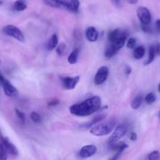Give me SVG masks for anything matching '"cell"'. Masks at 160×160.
Instances as JSON below:
<instances>
[{
    "instance_id": "1",
    "label": "cell",
    "mask_w": 160,
    "mask_h": 160,
    "mask_svg": "<svg viewBox=\"0 0 160 160\" xmlns=\"http://www.w3.org/2000/svg\"><path fill=\"white\" fill-rule=\"evenodd\" d=\"M101 106V99L99 96H93L83 102L73 105L69 110L72 115L78 117H87L99 110Z\"/></svg>"
},
{
    "instance_id": "2",
    "label": "cell",
    "mask_w": 160,
    "mask_h": 160,
    "mask_svg": "<svg viewBox=\"0 0 160 160\" xmlns=\"http://www.w3.org/2000/svg\"><path fill=\"white\" fill-rule=\"evenodd\" d=\"M115 123L116 122L115 120H111L105 123H100L97 126L91 128L90 134L94 136H100V137L109 134L114 130Z\"/></svg>"
},
{
    "instance_id": "3",
    "label": "cell",
    "mask_w": 160,
    "mask_h": 160,
    "mask_svg": "<svg viewBox=\"0 0 160 160\" xmlns=\"http://www.w3.org/2000/svg\"><path fill=\"white\" fill-rule=\"evenodd\" d=\"M3 31V33L6 35L10 36V37L18 40L19 42H24L25 38L24 34L18 28L14 25H6V27H4Z\"/></svg>"
},
{
    "instance_id": "4",
    "label": "cell",
    "mask_w": 160,
    "mask_h": 160,
    "mask_svg": "<svg viewBox=\"0 0 160 160\" xmlns=\"http://www.w3.org/2000/svg\"><path fill=\"white\" fill-rule=\"evenodd\" d=\"M60 8H63L72 12H77L79 9V0H56Z\"/></svg>"
},
{
    "instance_id": "5",
    "label": "cell",
    "mask_w": 160,
    "mask_h": 160,
    "mask_svg": "<svg viewBox=\"0 0 160 160\" xmlns=\"http://www.w3.org/2000/svg\"><path fill=\"white\" fill-rule=\"evenodd\" d=\"M138 19L142 24H149L152 21V14L147 8L140 6L136 10Z\"/></svg>"
},
{
    "instance_id": "6",
    "label": "cell",
    "mask_w": 160,
    "mask_h": 160,
    "mask_svg": "<svg viewBox=\"0 0 160 160\" xmlns=\"http://www.w3.org/2000/svg\"><path fill=\"white\" fill-rule=\"evenodd\" d=\"M109 74V70L107 67L103 66L97 70L95 77H94V84L96 85H100L105 82Z\"/></svg>"
},
{
    "instance_id": "7",
    "label": "cell",
    "mask_w": 160,
    "mask_h": 160,
    "mask_svg": "<svg viewBox=\"0 0 160 160\" xmlns=\"http://www.w3.org/2000/svg\"><path fill=\"white\" fill-rule=\"evenodd\" d=\"M128 131V128L125 124H120L115 129L114 132L111 134V137L110 138L111 142H119L121 138L125 135Z\"/></svg>"
},
{
    "instance_id": "8",
    "label": "cell",
    "mask_w": 160,
    "mask_h": 160,
    "mask_svg": "<svg viewBox=\"0 0 160 160\" xmlns=\"http://www.w3.org/2000/svg\"><path fill=\"white\" fill-rule=\"evenodd\" d=\"M80 77H65L61 78L63 87L66 90H72L76 87L77 84L79 82Z\"/></svg>"
},
{
    "instance_id": "9",
    "label": "cell",
    "mask_w": 160,
    "mask_h": 160,
    "mask_svg": "<svg viewBox=\"0 0 160 160\" xmlns=\"http://www.w3.org/2000/svg\"><path fill=\"white\" fill-rule=\"evenodd\" d=\"M97 147L93 145H88L86 146H83L79 151V156L81 158L86 159L89 158L91 156H94L97 152Z\"/></svg>"
},
{
    "instance_id": "10",
    "label": "cell",
    "mask_w": 160,
    "mask_h": 160,
    "mask_svg": "<svg viewBox=\"0 0 160 160\" xmlns=\"http://www.w3.org/2000/svg\"><path fill=\"white\" fill-rule=\"evenodd\" d=\"M0 138H1V142L5 146L7 152L13 156H18V150L16 148L15 145L11 143L7 138H4L3 136H0Z\"/></svg>"
},
{
    "instance_id": "11",
    "label": "cell",
    "mask_w": 160,
    "mask_h": 160,
    "mask_svg": "<svg viewBox=\"0 0 160 160\" xmlns=\"http://www.w3.org/2000/svg\"><path fill=\"white\" fill-rule=\"evenodd\" d=\"M3 90H4L5 94L9 97H14L17 95V90L12 84L9 82L7 80H6L3 84Z\"/></svg>"
},
{
    "instance_id": "12",
    "label": "cell",
    "mask_w": 160,
    "mask_h": 160,
    "mask_svg": "<svg viewBox=\"0 0 160 160\" xmlns=\"http://www.w3.org/2000/svg\"><path fill=\"white\" fill-rule=\"evenodd\" d=\"M99 33L94 27H89L86 31V37L89 42H94L98 39Z\"/></svg>"
},
{
    "instance_id": "13",
    "label": "cell",
    "mask_w": 160,
    "mask_h": 160,
    "mask_svg": "<svg viewBox=\"0 0 160 160\" xmlns=\"http://www.w3.org/2000/svg\"><path fill=\"white\" fill-rule=\"evenodd\" d=\"M105 118V116L104 115H99L97 116V117H94L92 120L90 121L87 122V123H83V124L79 125V128H83V129H87V128H91L93 125L97 124V123H100V121L104 120Z\"/></svg>"
},
{
    "instance_id": "14",
    "label": "cell",
    "mask_w": 160,
    "mask_h": 160,
    "mask_svg": "<svg viewBox=\"0 0 160 160\" xmlns=\"http://www.w3.org/2000/svg\"><path fill=\"white\" fill-rule=\"evenodd\" d=\"M144 54H145V48L143 45H140V46L136 47L133 51V57L136 59H141V58L144 57Z\"/></svg>"
},
{
    "instance_id": "15",
    "label": "cell",
    "mask_w": 160,
    "mask_h": 160,
    "mask_svg": "<svg viewBox=\"0 0 160 160\" xmlns=\"http://www.w3.org/2000/svg\"><path fill=\"white\" fill-rule=\"evenodd\" d=\"M58 45V37L56 34H53L50 39L49 40L48 44H47V49L48 50H53L55 49Z\"/></svg>"
},
{
    "instance_id": "16",
    "label": "cell",
    "mask_w": 160,
    "mask_h": 160,
    "mask_svg": "<svg viewBox=\"0 0 160 160\" xmlns=\"http://www.w3.org/2000/svg\"><path fill=\"white\" fill-rule=\"evenodd\" d=\"M155 55H156V51H155V45H151L149 47V51H148V58L146 60V62H144V65H149L150 63H152L154 61L155 57Z\"/></svg>"
},
{
    "instance_id": "17",
    "label": "cell",
    "mask_w": 160,
    "mask_h": 160,
    "mask_svg": "<svg viewBox=\"0 0 160 160\" xmlns=\"http://www.w3.org/2000/svg\"><path fill=\"white\" fill-rule=\"evenodd\" d=\"M78 54H79V50H78V48H75L71 52V54L69 55L68 58H67V62L70 64L76 63L77 61H78Z\"/></svg>"
},
{
    "instance_id": "18",
    "label": "cell",
    "mask_w": 160,
    "mask_h": 160,
    "mask_svg": "<svg viewBox=\"0 0 160 160\" xmlns=\"http://www.w3.org/2000/svg\"><path fill=\"white\" fill-rule=\"evenodd\" d=\"M118 51H119V49H118L117 48H115L112 44H111V45H109V46L108 47V48L106 49V51H105V57H106L107 59H111V58H112L113 56L117 53Z\"/></svg>"
},
{
    "instance_id": "19",
    "label": "cell",
    "mask_w": 160,
    "mask_h": 160,
    "mask_svg": "<svg viewBox=\"0 0 160 160\" xmlns=\"http://www.w3.org/2000/svg\"><path fill=\"white\" fill-rule=\"evenodd\" d=\"M13 8L15 10L18 12L25 10L27 9V4L24 2V0H17L13 4Z\"/></svg>"
},
{
    "instance_id": "20",
    "label": "cell",
    "mask_w": 160,
    "mask_h": 160,
    "mask_svg": "<svg viewBox=\"0 0 160 160\" xmlns=\"http://www.w3.org/2000/svg\"><path fill=\"white\" fill-rule=\"evenodd\" d=\"M143 102V96L141 95H137L134 98V99L131 102V107L133 109H139L140 106H141Z\"/></svg>"
},
{
    "instance_id": "21",
    "label": "cell",
    "mask_w": 160,
    "mask_h": 160,
    "mask_svg": "<svg viewBox=\"0 0 160 160\" xmlns=\"http://www.w3.org/2000/svg\"><path fill=\"white\" fill-rule=\"evenodd\" d=\"M122 32V31H120L119 29H115L112 31H111L109 34H108V40H109V42L111 43L114 41H115L121 35Z\"/></svg>"
},
{
    "instance_id": "22",
    "label": "cell",
    "mask_w": 160,
    "mask_h": 160,
    "mask_svg": "<svg viewBox=\"0 0 160 160\" xmlns=\"http://www.w3.org/2000/svg\"><path fill=\"white\" fill-rule=\"evenodd\" d=\"M7 151H6V148L3 145V144L0 143V159H7Z\"/></svg>"
},
{
    "instance_id": "23",
    "label": "cell",
    "mask_w": 160,
    "mask_h": 160,
    "mask_svg": "<svg viewBox=\"0 0 160 160\" xmlns=\"http://www.w3.org/2000/svg\"><path fill=\"white\" fill-rule=\"evenodd\" d=\"M155 100H156V97H155V94L151 92L148 93L145 97V102L147 104H152L153 102H155Z\"/></svg>"
},
{
    "instance_id": "24",
    "label": "cell",
    "mask_w": 160,
    "mask_h": 160,
    "mask_svg": "<svg viewBox=\"0 0 160 160\" xmlns=\"http://www.w3.org/2000/svg\"><path fill=\"white\" fill-rule=\"evenodd\" d=\"M31 119L34 123H39L42 122V118H41V116L39 115L38 112H32L31 113Z\"/></svg>"
},
{
    "instance_id": "25",
    "label": "cell",
    "mask_w": 160,
    "mask_h": 160,
    "mask_svg": "<svg viewBox=\"0 0 160 160\" xmlns=\"http://www.w3.org/2000/svg\"><path fill=\"white\" fill-rule=\"evenodd\" d=\"M66 49V45L64 43H61L60 45H57V46L56 47V52L59 56H62L64 54V51Z\"/></svg>"
},
{
    "instance_id": "26",
    "label": "cell",
    "mask_w": 160,
    "mask_h": 160,
    "mask_svg": "<svg viewBox=\"0 0 160 160\" xmlns=\"http://www.w3.org/2000/svg\"><path fill=\"white\" fill-rule=\"evenodd\" d=\"M136 39L135 38H129L128 42L126 43V46L128 48H131V49H133V48H136Z\"/></svg>"
},
{
    "instance_id": "27",
    "label": "cell",
    "mask_w": 160,
    "mask_h": 160,
    "mask_svg": "<svg viewBox=\"0 0 160 160\" xmlns=\"http://www.w3.org/2000/svg\"><path fill=\"white\" fill-rule=\"evenodd\" d=\"M147 159L149 160H157L160 159V153L158 151H153L148 154L147 156Z\"/></svg>"
},
{
    "instance_id": "28",
    "label": "cell",
    "mask_w": 160,
    "mask_h": 160,
    "mask_svg": "<svg viewBox=\"0 0 160 160\" xmlns=\"http://www.w3.org/2000/svg\"><path fill=\"white\" fill-rule=\"evenodd\" d=\"M43 2L47 6H50L53 8H60V6L56 0H43Z\"/></svg>"
},
{
    "instance_id": "29",
    "label": "cell",
    "mask_w": 160,
    "mask_h": 160,
    "mask_svg": "<svg viewBox=\"0 0 160 160\" xmlns=\"http://www.w3.org/2000/svg\"><path fill=\"white\" fill-rule=\"evenodd\" d=\"M15 112H16V115L17 116V117L19 118V120L21 121V123H24L25 122V114L23 112H21L20 110L19 109H15Z\"/></svg>"
},
{
    "instance_id": "30",
    "label": "cell",
    "mask_w": 160,
    "mask_h": 160,
    "mask_svg": "<svg viewBox=\"0 0 160 160\" xmlns=\"http://www.w3.org/2000/svg\"><path fill=\"white\" fill-rule=\"evenodd\" d=\"M141 29H142V31H144V32L149 33V34L152 33V29L149 27V24H142V23H141Z\"/></svg>"
},
{
    "instance_id": "31",
    "label": "cell",
    "mask_w": 160,
    "mask_h": 160,
    "mask_svg": "<svg viewBox=\"0 0 160 160\" xmlns=\"http://www.w3.org/2000/svg\"><path fill=\"white\" fill-rule=\"evenodd\" d=\"M60 103V100L59 99H56V98H53L52 99L51 101L49 102H48V106H55L56 105H58Z\"/></svg>"
},
{
    "instance_id": "32",
    "label": "cell",
    "mask_w": 160,
    "mask_h": 160,
    "mask_svg": "<svg viewBox=\"0 0 160 160\" xmlns=\"http://www.w3.org/2000/svg\"><path fill=\"white\" fill-rule=\"evenodd\" d=\"M111 1L114 3L115 6H117L118 8L122 7V2H121V0H111Z\"/></svg>"
},
{
    "instance_id": "33",
    "label": "cell",
    "mask_w": 160,
    "mask_h": 160,
    "mask_svg": "<svg viewBox=\"0 0 160 160\" xmlns=\"http://www.w3.org/2000/svg\"><path fill=\"white\" fill-rule=\"evenodd\" d=\"M155 28H156L157 33L160 34V19L157 20L155 22Z\"/></svg>"
},
{
    "instance_id": "34",
    "label": "cell",
    "mask_w": 160,
    "mask_h": 160,
    "mask_svg": "<svg viewBox=\"0 0 160 160\" xmlns=\"http://www.w3.org/2000/svg\"><path fill=\"white\" fill-rule=\"evenodd\" d=\"M136 138H137V135H136V133L134 132H131L130 134V139L131 141H133V142H134V141L136 140Z\"/></svg>"
},
{
    "instance_id": "35",
    "label": "cell",
    "mask_w": 160,
    "mask_h": 160,
    "mask_svg": "<svg viewBox=\"0 0 160 160\" xmlns=\"http://www.w3.org/2000/svg\"><path fill=\"white\" fill-rule=\"evenodd\" d=\"M131 72H132L131 67H129V66H126V67H125V73H126L127 75H130V73H131Z\"/></svg>"
},
{
    "instance_id": "36",
    "label": "cell",
    "mask_w": 160,
    "mask_h": 160,
    "mask_svg": "<svg viewBox=\"0 0 160 160\" xmlns=\"http://www.w3.org/2000/svg\"><path fill=\"white\" fill-rule=\"evenodd\" d=\"M155 51H156V54H158V56H160V43H157L155 45Z\"/></svg>"
},
{
    "instance_id": "37",
    "label": "cell",
    "mask_w": 160,
    "mask_h": 160,
    "mask_svg": "<svg viewBox=\"0 0 160 160\" xmlns=\"http://www.w3.org/2000/svg\"><path fill=\"white\" fill-rule=\"evenodd\" d=\"M5 81H6V79H5V78L3 76V75H2L1 72H0V83L3 84V83H4Z\"/></svg>"
},
{
    "instance_id": "38",
    "label": "cell",
    "mask_w": 160,
    "mask_h": 160,
    "mask_svg": "<svg viewBox=\"0 0 160 160\" xmlns=\"http://www.w3.org/2000/svg\"><path fill=\"white\" fill-rule=\"evenodd\" d=\"M127 2H128L129 3H130V4L132 5H135L137 3L138 0H127Z\"/></svg>"
},
{
    "instance_id": "39",
    "label": "cell",
    "mask_w": 160,
    "mask_h": 160,
    "mask_svg": "<svg viewBox=\"0 0 160 160\" xmlns=\"http://www.w3.org/2000/svg\"><path fill=\"white\" fill-rule=\"evenodd\" d=\"M158 91L160 92V83L158 84Z\"/></svg>"
},
{
    "instance_id": "40",
    "label": "cell",
    "mask_w": 160,
    "mask_h": 160,
    "mask_svg": "<svg viewBox=\"0 0 160 160\" xmlns=\"http://www.w3.org/2000/svg\"><path fill=\"white\" fill-rule=\"evenodd\" d=\"M158 117H159V119H160V111L158 112Z\"/></svg>"
},
{
    "instance_id": "41",
    "label": "cell",
    "mask_w": 160,
    "mask_h": 160,
    "mask_svg": "<svg viewBox=\"0 0 160 160\" xmlns=\"http://www.w3.org/2000/svg\"><path fill=\"white\" fill-rule=\"evenodd\" d=\"M2 3H3V2H2V1H0V6H1V5H2Z\"/></svg>"
}]
</instances>
